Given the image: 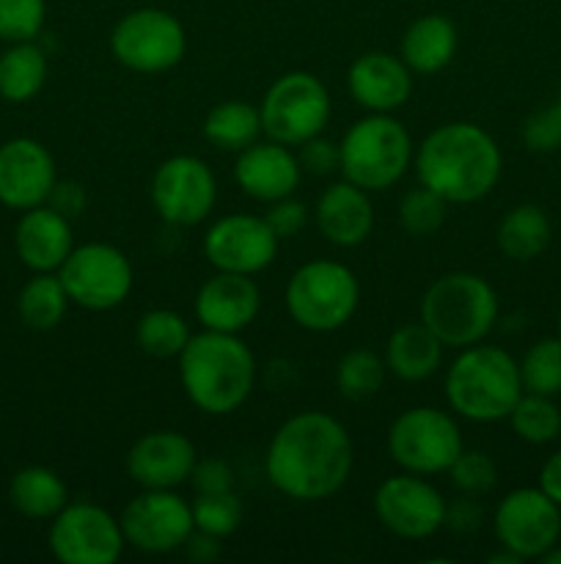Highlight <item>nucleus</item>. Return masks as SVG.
I'll list each match as a JSON object with an SVG mask.
<instances>
[{
	"label": "nucleus",
	"mask_w": 561,
	"mask_h": 564,
	"mask_svg": "<svg viewBox=\"0 0 561 564\" xmlns=\"http://www.w3.org/2000/svg\"><path fill=\"white\" fill-rule=\"evenodd\" d=\"M352 460V438L344 424L330 413L302 411L275 430L264 471L286 499L314 505L344 488Z\"/></svg>",
	"instance_id": "f257e3e1"
},
{
	"label": "nucleus",
	"mask_w": 561,
	"mask_h": 564,
	"mask_svg": "<svg viewBox=\"0 0 561 564\" xmlns=\"http://www.w3.org/2000/svg\"><path fill=\"white\" fill-rule=\"evenodd\" d=\"M413 163L418 185L435 191L449 204H473L495 191L504 171V154L484 127L449 121L418 143Z\"/></svg>",
	"instance_id": "f03ea898"
},
{
	"label": "nucleus",
	"mask_w": 561,
	"mask_h": 564,
	"mask_svg": "<svg viewBox=\"0 0 561 564\" xmlns=\"http://www.w3.org/2000/svg\"><path fill=\"white\" fill-rule=\"evenodd\" d=\"M256 358L240 334L207 330L193 334L179 352V380L185 397L207 416L240 411L256 386Z\"/></svg>",
	"instance_id": "7ed1b4c3"
},
{
	"label": "nucleus",
	"mask_w": 561,
	"mask_h": 564,
	"mask_svg": "<svg viewBox=\"0 0 561 564\" xmlns=\"http://www.w3.org/2000/svg\"><path fill=\"white\" fill-rule=\"evenodd\" d=\"M446 402L468 422L493 424L512 413L522 394L520 364L493 345L462 347L446 372Z\"/></svg>",
	"instance_id": "20e7f679"
},
{
	"label": "nucleus",
	"mask_w": 561,
	"mask_h": 564,
	"mask_svg": "<svg viewBox=\"0 0 561 564\" xmlns=\"http://www.w3.org/2000/svg\"><path fill=\"white\" fill-rule=\"evenodd\" d=\"M421 323L443 347L479 345L498 323V295L487 279L454 270L429 284L421 297Z\"/></svg>",
	"instance_id": "39448f33"
},
{
	"label": "nucleus",
	"mask_w": 561,
	"mask_h": 564,
	"mask_svg": "<svg viewBox=\"0 0 561 564\" xmlns=\"http://www.w3.org/2000/svg\"><path fill=\"white\" fill-rule=\"evenodd\" d=\"M341 176L369 193L394 187L413 165V138L391 113H369L339 143Z\"/></svg>",
	"instance_id": "423d86ee"
},
{
	"label": "nucleus",
	"mask_w": 561,
	"mask_h": 564,
	"mask_svg": "<svg viewBox=\"0 0 561 564\" xmlns=\"http://www.w3.org/2000/svg\"><path fill=\"white\" fill-rule=\"evenodd\" d=\"M361 284L346 264L311 259L286 281V312L311 334H333L358 312Z\"/></svg>",
	"instance_id": "0eeeda50"
},
{
	"label": "nucleus",
	"mask_w": 561,
	"mask_h": 564,
	"mask_svg": "<svg viewBox=\"0 0 561 564\" xmlns=\"http://www.w3.org/2000/svg\"><path fill=\"white\" fill-rule=\"evenodd\" d=\"M258 113L270 141L300 147L308 138L322 135L333 113V102L328 86L317 75L297 69L273 80V86L264 91Z\"/></svg>",
	"instance_id": "6e6552de"
},
{
	"label": "nucleus",
	"mask_w": 561,
	"mask_h": 564,
	"mask_svg": "<svg viewBox=\"0 0 561 564\" xmlns=\"http://www.w3.org/2000/svg\"><path fill=\"white\" fill-rule=\"evenodd\" d=\"M462 430L449 411L418 405L399 413L388 427V455L402 471L418 477L446 474L462 455Z\"/></svg>",
	"instance_id": "1a4fd4ad"
},
{
	"label": "nucleus",
	"mask_w": 561,
	"mask_h": 564,
	"mask_svg": "<svg viewBox=\"0 0 561 564\" xmlns=\"http://www.w3.org/2000/svg\"><path fill=\"white\" fill-rule=\"evenodd\" d=\"M110 53L130 72L160 75L179 66L185 58V25L165 9H135L121 17L110 31Z\"/></svg>",
	"instance_id": "9d476101"
},
{
	"label": "nucleus",
	"mask_w": 561,
	"mask_h": 564,
	"mask_svg": "<svg viewBox=\"0 0 561 564\" xmlns=\"http://www.w3.org/2000/svg\"><path fill=\"white\" fill-rule=\"evenodd\" d=\"M58 279L75 306L86 312H113L132 292V264L110 242H82L58 268Z\"/></svg>",
	"instance_id": "9b49d317"
},
{
	"label": "nucleus",
	"mask_w": 561,
	"mask_h": 564,
	"mask_svg": "<svg viewBox=\"0 0 561 564\" xmlns=\"http://www.w3.org/2000/svg\"><path fill=\"white\" fill-rule=\"evenodd\" d=\"M154 209L168 226H198L212 215L218 202V180L207 160L196 154H174L154 169L148 185Z\"/></svg>",
	"instance_id": "f8f14e48"
},
{
	"label": "nucleus",
	"mask_w": 561,
	"mask_h": 564,
	"mask_svg": "<svg viewBox=\"0 0 561 564\" xmlns=\"http://www.w3.org/2000/svg\"><path fill=\"white\" fill-rule=\"evenodd\" d=\"M50 551L64 564H116L124 554V532L119 518L105 507L80 501L66 505L53 518L47 534Z\"/></svg>",
	"instance_id": "ddd939ff"
},
{
	"label": "nucleus",
	"mask_w": 561,
	"mask_h": 564,
	"mask_svg": "<svg viewBox=\"0 0 561 564\" xmlns=\"http://www.w3.org/2000/svg\"><path fill=\"white\" fill-rule=\"evenodd\" d=\"M501 549L526 560H542L561 540V507L542 488H517L501 499L493 516Z\"/></svg>",
	"instance_id": "4468645a"
},
{
	"label": "nucleus",
	"mask_w": 561,
	"mask_h": 564,
	"mask_svg": "<svg viewBox=\"0 0 561 564\" xmlns=\"http://www.w3.org/2000/svg\"><path fill=\"white\" fill-rule=\"evenodd\" d=\"M127 545L141 554H170L185 549L193 523V505L174 490H141L119 516Z\"/></svg>",
	"instance_id": "2eb2a0df"
},
{
	"label": "nucleus",
	"mask_w": 561,
	"mask_h": 564,
	"mask_svg": "<svg viewBox=\"0 0 561 564\" xmlns=\"http://www.w3.org/2000/svg\"><path fill=\"white\" fill-rule=\"evenodd\" d=\"M374 516L394 538L427 540L446 523V499L418 474L388 477L374 494Z\"/></svg>",
	"instance_id": "dca6fc26"
},
{
	"label": "nucleus",
	"mask_w": 561,
	"mask_h": 564,
	"mask_svg": "<svg viewBox=\"0 0 561 564\" xmlns=\"http://www.w3.org/2000/svg\"><path fill=\"white\" fill-rule=\"evenodd\" d=\"M278 237L258 215H226L204 235V257L215 270L256 275L278 257Z\"/></svg>",
	"instance_id": "f3484780"
},
{
	"label": "nucleus",
	"mask_w": 561,
	"mask_h": 564,
	"mask_svg": "<svg viewBox=\"0 0 561 564\" xmlns=\"http://www.w3.org/2000/svg\"><path fill=\"white\" fill-rule=\"evenodd\" d=\"M196 446L176 430H152L127 452V474L143 490H174L190 479L196 468Z\"/></svg>",
	"instance_id": "a211bd4d"
},
{
	"label": "nucleus",
	"mask_w": 561,
	"mask_h": 564,
	"mask_svg": "<svg viewBox=\"0 0 561 564\" xmlns=\"http://www.w3.org/2000/svg\"><path fill=\"white\" fill-rule=\"evenodd\" d=\"M55 180V160L44 143L11 138L0 147V204L20 213L42 207Z\"/></svg>",
	"instance_id": "6ab92c4d"
},
{
	"label": "nucleus",
	"mask_w": 561,
	"mask_h": 564,
	"mask_svg": "<svg viewBox=\"0 0 561 564\" xmlns=\"http://www.w3.org/2000/svg\"><path fill=\"white\" fill-rule=\"evenodd\" d=\"M262 312V292L253 275L218 270L196 295V319L207 330L242 334Z\"/></svg>",
	"instance_id": "aec40b11"
},
{
	"label": "nucleus",
	"mask_w": 561,
	"mask_h": 564,
	"mask_svg": "<svg viewBox=\"0 0 561 564\" xmlns=\"http://www.w3.org/2000/svg\"><path fill=\"white\" fill-rule=\"evenodd\" d=\"M346 86L352 99L369 113H394L410 99L413 69L402 55L369 50L350 64Z\"/></svg>",
	"instance_id": "412c9836"
},
{
	"label": "nucleus",
	"mask_w": 561,
	"mask_h": 564,
	"mask_svg": "<svg viewBox=\"0 0 561 564\" xmlns=\"http://www.w3.org/2000/svg\"><path fill=\"white\" fill-rule=\"evenodd\" d=\"M234 180L245 196L273 204L278 198L295 196L302 169L292 147L278 141H256L237 154Z\"/></svg>",
	"instance_id": "4be33fe9"
},
{
	"label": "nucleus",
	"mask_w": 561,
	"mask_h": 564,
	"mask_svg": "<svg viewBox=\"0 0 561 564\" xmlns=\"http://www.w3.org/2000/svg\"><path fill=\"white\" fill-rule=\"evenodd\" d=\"M319 235L339 248H355L369 240L374 229V204L369 191L341 180L324 187L314 207Z\"/></svg>",
	"instance_id": "5701e85b"
},
{
	"label": "nucleus",
	"mask_w": 561,
	"mask_h": 564,
	"mask_svg": "<svg viewBox=\"0 0 561 564\" xmlns=\"http://www.w3.org/2000/svg\"><path fill=\"white\" fill-rule=\"evenodd\" d=\"M16 257L33 273H58L61 264L75 248L72 240V220L42 204L22 213L14 229Z\"/></svg>",
	"instance_id": "b1692460"
},
{
	"label": "nucleus",
	"mask_w": 561,
	"mask_h": 564,
	"mask_svg": "<svg viewBox=\"0 0 561 564\" xmlns=\"http://www.w3.org/2000/svg\"><path fill=\"white\" fill-rule=\"evenodd\" d=\"M457 25L446 14H424L402 33L399 55L416 75H435L457 55Z\"/></svg>",
	"instance_id": "393cba45"
},
{
	"label": "nucleus",
	"mask_w": 561,
	"mask_h": 564,
	"mask_svg": "<svg viewBox=\"0 0 561 564\" xmlns=\"http://www.w3.org/2000/svg\"><path fill=\"white\" fill-rule=\"evenodd\" d=\"M383 358L391 375L405 383H421L443 364V341L424 323H407L391 334Z\"/></svg>",
	"instance_id": "a878e982"
},
{
	"label": "nucleus",
	"mask_w": 561,
	"mask_h": 564,
	"mask_svg": "<svg viewBox=\"0 0 561 564\" xmlns=\"http://www.w3.org/2000/svg\"><path fill=\"white\" fill-rule=\"evenodd\" d=\"M9 499L20 516L33 521H53L69 505V490L53 468L28 466L11 477Z\"/></svg>",
	"instance_id": "bb28decb"
},
{
	"label": "nucleus",
	"mask_w": 561,
	"mask_h": 564,
	"mask_svg": "<svg viewBox=\"0 0 561 564\" xmlns=\"http://www.w3.org/2000/svg\"><path fill=\"white\" fill-rule=\"evenodd\" d=\"M550 237H553V226H550L548 213L537 204H517L501 218L495 240L506 259L531 262L550 246Z\"/></svg>",
	"instance_id": "cd10ccee"
},
{
	"label": "nucleus",
	"mask_w": 561,
	"mask_h": 564,
	"mask_svg": "<svg viewBox=\"0 0 561 564\" xmlns=\"http://www.w3.org/2000/svg\"><path fill=\"white\" fill-rule=\"evenodd\" d=\"M262 132V113L256 105L245 102V99H226V102L215 105L204 119V138L220 152L240 154L242 149L253 147Z\"/></svg>",
	"instance_id": "c85d7f7f"
},
{
	"label": "nucleus",
	"mask_w": 561,
	"mask_h": 564,
	"mask_svg": "<svg viewBox=\"0 0 561 564\" xmlns=\"http://www.w3.org/2000/svg\"><path fill=\"white\" fill-rule=\"evenodd\" d=\"M47 55L36 42H14L0 55V97L6 102H28L47 83Z\"/></svg>",
	"instance_id": "c756f323"
},
{
	"label": "nucleus",
	"mask_w": 561,
	"mask_h": 564,
	"mask_svg": "<svg viewBox=\"0 0 561 564\" xmlns=\"http://www.w3.org/2000/svg\"><path fill=\"white\" fill-rule=\"evenodd\" d=\"M69 295L61 284L58 273H36L20 292L16 312L22 323L33 330L58 328L61 319L69 312Z\"/></svg>",
	"instance_id": "7c9ffc66"
},
{
	"label": "nucleus",
	"mask_w": 561,
	"mask_h": 564,
	"mask_svg": "<svg viewBox=\"0 0 561 564\" xmlns=\"http://www.w3.org/2000/svg\"><path fill=\"white\" fill-rule=\"evenodd\" d=\"M506 419L512 424V433L531 446L553 444L561 435V408L556 405V397L522 391Z\"/></svg>",
	"instance_id": "2f4dec72"
},
{
	"label": "nucleus",
	"mask_w": 561,
	"mask_h": 564,
	"mask_svg": "<svg viewBox=\"0 0 561 564\" xmlns=\"http://www.w3.org/2000/svg\"><path fill=\"white\" fill-rule=\"evenodd\" d=\"M190 325L179 312L170 308H152L141 314L135 325V341L141 352L152 358H179L185 345L190 341Z\"/></svg>",
	"instance_id": "473e14b6"
},
{
	"label": "nucleus",
	"mask_w": 561,
	"mask_h": 564,
	"mask_svg": "<svg viewBox=\"0 0 561 564\" xmlns=\"http://www.w3.org/2000/svg\"><path fill=\"white\" fill-rule=\"evenodd\" d=\"M385 358L372 350H350L336 364V389L344 400L363 402L377 394L385 383Z\"/></svg>",
	"instance_id": "72a5a7b5"
},
{
	"label": "nucleus",
	"mask_w": 561,
	"mask_h": 564,
	"mask_svg": "<svg viewBox=\"0 0 561 564\" xmlns=\"http://www.w3.org/2000/svg\"><path fill=\"white\" fill-rule=\"evenodd\" d=\"M520 364L522 391L542 397L561 394V336H544L534 341Z\"/></svg>",
	"instance_id": "f704fd0d"
},
{
	"label": "nucleus",
	"mask_w": 561,
	"mask_h": 564,
	"mask_svg": "<svg viewBox=\"0 0 561 564\" xmlns=\"http://www.w3.org/2000/svg\"><path fill=\"white\" fill-rule=\"evenodd\" d=\"M193 523H196V532L209 534V538H229L242 523V501L237 499L234 490L198 494L193 501Z\"/></svg>",
	"instance_id": "c9c22d12"
},
{
	"label": "nucleus",
	"mask_w": 561,
	"mask_h": 564,
	"mask_svg": "<svg viewBox=\"0 0 561 564\" xmlns=\"http://www.w3.org/2000/svg\"><path fill=\"white\" fill-rule=\"evenodd\" d=\"M449 213V202L429 187L418 185L407 191L399 202V224L407 235L429 237L440 231Z\"/></svg>",
	"instance_id": "e433bc0d"
},
{
	"label": "nucleus",
	"mask_w": 561,
	"mask_h": 564,
	"mask_svg": "<svg viewBox=\"0 0 561 564\" xmlns=\"http://www.w3.org/2000/svg\"><path fill=\"white\" fill-rule=\"evenodd\" d=\"M47 20V0H0V39L33 42Z\"/></svg>",
	"instance_id": "4c0bfd02"
},
{
	"label": "nucleus",
	"mask_w": 561,
	"mask_h": 564,
	"mask_svg": "<svg viewBox=\"0 0 561 564\" xmlns=\"http://www.w3.org/2000/svg\"><path fill=\"white\" fill-rule=\"evenodd\" d=\"M451 477V485H454L460 494L465 496H487L490 490L498 482V468H495L493 457L487 452H465L451 463V468L446 471Z\"/></svg>",
	"instance_id": "58836bf2"
},
{
	"label": "nucleus",
	"mask_w": 561,
	"mask_h": 564,
	"mask_svg": "<svg viewBox=\"0 0 561 564\" xmlns=\"http://www.w3.org/2000/svg\"><path fill=\"white\" fill-rule=\"evenodd\" d=\"M522 143L539 154L561 149V99L550 105V108L528 116V121L522 124Z\"/></svg>",
	"instance_id": "ea45409f"
},
{
	"label": "nucleus",
	"mask_w": 561,
	"mask_h": 564,
	"mask_svg": "<svg viewBox=\"0 0 561 564\" xmlns=\"http://www.w3.org/2000/svg\"><path fill=\"white\" fill-rule=\"evenodd\" d=\"M267 226L273 229V235L278 240H289L297 231L306 229L308 224V207L302 202H297L295 196L278 198L267 207V215H264Z\"/></svg>",
	"instance_id": "a19ab883"
},
{
	"label": "nucleus",
	"mask_w": 561,
	"mask_h": 564,
	"mask_svg": "<svg viewBox=\"0 0 561 564\" xmlns=\"http://www.w3.org/2000/svg\"><path fill=\"white\" fill-rule=\"evenodd\" d=\"M300 169L308 171L314 176H330L333 171H339L341 165V154H339V143L328 141L322 135L308 138L306 143H300Z\"/></svg>",
	"instance_id": "79ce46f5"
},
{
	"label": "nucleus",
	"mask_w": 561,
	"mask_h": 564,
	"mask_svg": "<svg viewBox=\"0 0 561 564\" xmlns=\"http://www.w3.org/2000/svg\"><path fill=\"white\" fill-rule=\"evenodd\" d=\"M190 479L198 494H226V490H234V471H231V466L223 457L196 460Z\"/></svg>",
	"instance_id": "37998d69"
},
{
	"label": "nucleus",
	"mask_w": 561,
	"mask_h": 564,
	"mask_svg": "<svg viewBox=\"0 0 561 564\" xmlns=\"http://www.w3.org/2000/svg\"><path fill=\"white\" fill-rule=\"evenodd\" d=\"M86 187L75 180H55L53 191L47 196V207H53L55 213H61L64 218L75 220L77 215H82L86 209Z\"/></svg>",
	"instance_id": "c03bdc74"
},
{
	"label": "nucleus",
	"mask_w": 561,
	"mask_h": 564,
	"mask_svg": "<svg viewBox=\"0 0 561 564\" xmlns=\"http://www.w3.org/2000/svg\"><path fill=\"white\" fill-rule=\"evenodd\" d=\"M443 527L454 529V532H476L482 527V507L473 501V496L460 499L457 505H446Z\"/></svg>",
	"instance_id": "a18cd8bd"
},
{
	"label": "nucleus",
	"mask_w": 561,
	"mask_h": 564,
	"mask_svg": "<svg viewBox=\"0 0 561 564\" xmlns=\"http://www.w3.org/2000/svg\"><path fill=\"white\" fill-rule=\"evenodd\" d=\"M539 488L561 507V449L553 452L548 460L542 463V471H539Z\"/></svg>",
	"instance_id": "49530a36"
},
{
	"label": "nucleus",
	"mask_w": 561,
	"mask_h": 564,
	"mask_svg": "<svg viewBox=\"0 0 561 564\" xmlns=\"http://www.w3.org/2000/svg\"><path fill=\"white\" fill-rule=\"evenodd\" d=\"M187 554H190V560L196 562H209L218 556V538H209V534L204 532H193L190 540L185 543Z\"/></svg>",
	"instance_id": "de8ad7c7"
},
{
	"label": "nucleus",
	"mask_w": 561,
	"mask_h": 564,
	"mask_svg": "<svg viewBox=\"0 0 561 564\" xmlns=\"http://www.w3.org/2000/svg\"><path fill=\"white\" fill-rule=\"evenodd\" d=\"M539 562H544V564H561V545L556 543L553 549H550V551H544V554H542V560H539Z\"/></svg>",
	"instance_id": "09e8293b"
},
{
	"label": "nucleus",
	"mask_w": 561,
	"mask_h": 564,
	"mask_svg": "<svg viewBox=\"0 0 561 564\" xmlns=\"http://www.w3.org/2000/svg\"><path fill=\"white\" fill-rule=\"evenodd\" d=\"M559 336H561V312H559Z\"/></svg>",
	"instance_id": "8fccbe9b"
}]
</instances>
